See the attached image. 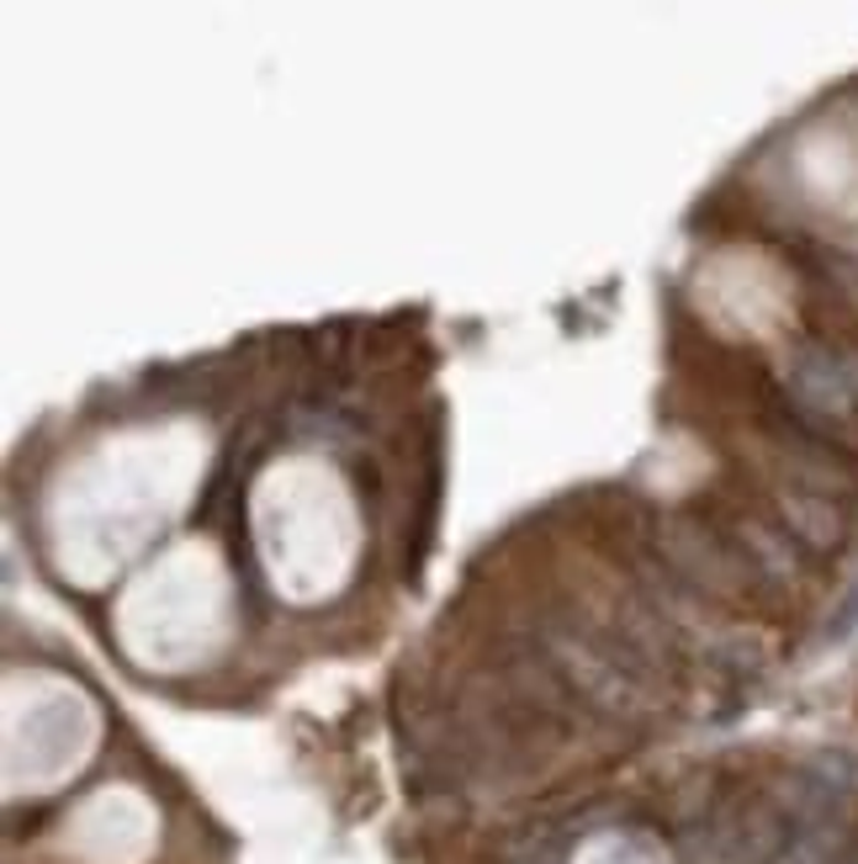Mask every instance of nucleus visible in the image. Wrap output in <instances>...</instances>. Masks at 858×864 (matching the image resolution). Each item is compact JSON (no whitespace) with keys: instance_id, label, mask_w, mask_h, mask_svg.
<instances>
[{"instance_id":"nucleus-1","label":"nucleus","mask_w":858,"mask_h":864,"mask_svg":"<svg viewBox=\"0 0 858 864\" xmlns=\"http://www.w3.org/2000/svg\"><path fill=\"white\" fill-rule=\"evenodd\" d=\"M790 388L811 414H854L858 409V366L832 351H800L790 366Z\"/></svg>"},{"instance_id":"nucleus-2","label":"nucleus","mask_w":858,"mask_h":864,"mask_svg":"<svg viewBox=\"0 0 858 864\" xmlns=\"http://www.w3.org/2000/svg\"><path fill=\"white\" fill-rule=\"evenodd\" d=\"M858 627V589H848V605H837L827 616V642H843V636H854Z\"/></svg>"}]
</instances>
